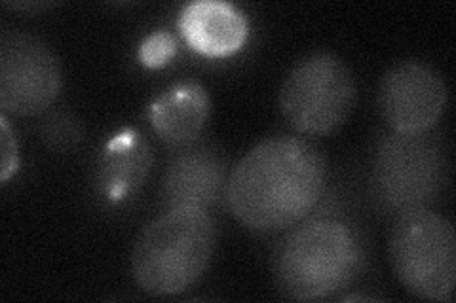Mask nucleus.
Wrapping results in <instances>:
<instances>
[{"label":"nucleus","instance_id":"obj_1","mask_svg":"<svg viewBox=\"0 0 456 303\" xmlns=\"http://www.w3.org/2000/svg\"><path fill=\"white\" fill-rule=\"evenodd\" d=\"M327 163L314 144L273 137L256 144L232 169L226 201L234 219L255 232H276L303 220L318 205Z\"/></svg>","mask_w":456,"mask_h":303},{"label":"nucleus","instance_id":"obj_10","mask_svg":"<svg viewBox=\"0 0 456 303\" xmlns=\"http://www.w3.org/2000/svg\"><path fill=\"white\" fill-rule=\"evenodd\" d=\"M154 155L137 129L126 127L112 135L99 157L97 187L109 203H124L147 182Z\"/></svg>","mask_w":456,"mask_h":303},{"label":"nucleus","instance_id":"obj_14","mask_svg":"<svg viewBox=\"0 0 456 303\" xmlns=\"http://www.w3.org/2000/svg\"><path fill=\"white\" fill-rule=\"evenodd\" d=\"M177 52V42L166 31L152 33L141 42L139 61L149 68H160L167 65Z\"/></svg>","mask_w":456,"mask_h":303},{"label":"nucleus","instance_id":"obj_2","mask_svg":"<svg viewBox=\"0 0 456 303\" xmlns=\"http://www.w3.org/2000/svg\"><path fill=\"white\" fill-rule=\"evenodd\" d=\"M217 227L208 211L171 209L159 216L135 239L132 275L135 284L152 296H174L204 275Z\"/></svg>","mask_w":456,"mask_h":303},{"label":"nucleus","instance_id":"obj_6","mask_svg":"<svg viewBox=\"0 0 456 303\" xmlns=\"http://www.w3.org/2000/svg\"><path fill=\"white\" fill-rule=\"evenodd\" d=\"M445 169L444 150L426 133L387 135L373 155L375 194L395 211L424 209L441 192Z\"/></svg>","mask_w":456,"mask_h":303},{"label":"nucleus","instance_id":"obj_11","mask_svg":"<svg viewBox=\"0 0 456 303\" xmlns=\"http://www.w3.org/2000/svg\"><path fill=\"white\" fill-rule=\"evenodd\" d=\"M179 28L189 46L208 57H228L248 40V20L221 0H198L183 8Z\"/></svg>","mask_w":456,"mask_h":303},{"label":"nucleus","instance_id":"obj_3","mask_svg":"<svg viewBox=\"0 0 456 303\" xmlns=\"http://www.w3.org/2000/svg\"><path fill=\"white\" fill-rule=\"evenodd\" d=\"M362 267L354 229L335 219L312 220L285 239L276 258V283L293 299H322L342 291Z\"/></svg>","mask_w":456,"mask_h":303},{"label":"nucleus","instance_id":"obj_7","mask_svg":"<svg viewBox=\"0 0 456 303\" xmlns=\"http://www.w3.org/2000/svg\"><path fill=\"white\" fill-rule=\"evenodd\" d=\"M63 85L61 65L46 42L10 35L0 46V107L13 116H37L52 107Z\"/></svg>","mask_w":456,"mask_h":303},{"label":"nucleus","instance_id":"obj_4","mask_svg":"<svg viewBox=\"0 0 456 303\" xmlns=\"http://www.w3.org/2000/svg\"><path fill=\"white\" fill-rule=\"evenodd\" d=\"M395 277L422 299L449 301L456 286V234L452 224L430 209L397 216L390 234Z\"/></svg>","mask_w":456,"mask_h":303},{"label":"nucleus","instance_id":"obj_8","mask_svg":"<svg viewBox=\"0 0 456 303\" xmlns=\"http://www.w3.org/2000/svg\"><path fill=\"white\" fill-rule=\"evenodd\" d=\"M447 107V85L437 68L409 60L387 70L379 85V108L394 133L430 132Z\"/></svg>","mask_w":456,"mask_h":303},{"label":"nucleus","instance_id":"obj_5","mask_svg":"<svg viewBox=\"0 0 456 303\" xmlns=\"http://www.w3.org/2000/svg\"><path fill=\"white\" fill-rule=\"evenodd\" d=\"M358 85L338 55L314 52L298 61L280 90V110L301 135L327 137L348 122Z\"/></svg>","mask_w":456,"mask_h":303},{"label":"nucleus","instance_id":"obj_9","mask_svg":"<svg viewBox=\"0 0 456 303\" xmlns=\"http://www.w3.org/2000/svg\"><path fill=\"white\" fill-rule=\"evenodd\" d=\"M224 186V163L217 152L192 148L175 155L162 179V203L171 209L208 211Z\"/></svg>","mask_w":456,"mask_h":303},{"label":"nucleus","instance_id":"obj_13","mask_svg":"<svg viewBox=\"0 0 456 303\" xmlns=\"http://www.w3.org/2000/svg\"><path fill=\"white\" fill-rule=\"evenodd\" d=\"M40 132L48 147L57 152H67L70 148H75L84 135L82 124L75 116H70V114L65 112H57L48 116L45 124H42Z\"/></svg>","mask_w":456,"mask_h":303},{"label":"nucleus","instance_id":"obj_15","mask_svg":"<svg viewBox=\"0 0 456 303\" xmlns=\"http://www.w3.org/2000/svg\"><path fill=\"white\" fill-rule=\"evenodd\" d=\"M0 182L6 184L13 172L18 171L20 165V154H18V140L12 133V127L6 120V114L0 116Z\"/></svg>","mask_w":456,"mask_h":303},{"label":"nucleus","instance_id":"obj_12","mask_svg":"<svg viewBox=\"0 0 456 303\" xmlns=\"http://www.w3.org/2000/svg\"><path fill=\"white\" fill-rule=\"evenodd\" d=\"M209 95L196 80H184L156 97L149 107V122L167 144H191L209 118Z\"/></svg>","mask_w":456,"mask_h":303}]
</instances>
